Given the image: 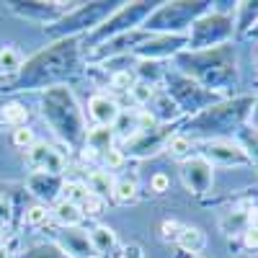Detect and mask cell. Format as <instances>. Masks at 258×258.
<instances>
[{
    "mask_svg": "<svg viewBox=\"0 0 258 258\" xmlns=\"http://www.w3.org/2000/svg\"><path fill=\"white\" fill-rule=\"evenodd\" d=\"M176 62L186 78L197 80L202 88L212 93H222L238 83V64H235V49L232 47H217L204 52H181L176 54Z\"/></svg>",
    "mask_w": 258,
    "mask_h": 258,
    "instance_id": "cell-1",
    "label": "cell"
},
{
    "mask_svg": "<svg viewBox=\"0 0 258 258\" xmlns=\"http://www.w3.org/2000/svg\"><path fill=\"white\" fill-rule=\"evenodd\" d=\"M44 119L54 126V132L73 150L85 145V121L75 103V96L68 88H49L44 96Z\"/></svg>",
    "mask_w": 258,
    "mask_h": 258,
    "instance_id": "cell-2",
    "label": "cell"
},
{
    "mask_svg": "<svg viewBox=\"0 0 258 258\" xmlns=\"http://www.w3.org/2000/svg\"><path fill=\"white\" fill-rule=\"evenodd\" d=\"M78 59V39H64L59 44H54L49 52H41L39 57H34L26 68H24V85H49L62 80L73 70V64Z\"/></svg>",
    "mask_w": 258,
    "mask_h": 258,
    "instance_id": "cell-3",
    "label": "cell"
},
{
    "mask_svg": "<svg viewBox=\"0 0 258 258\" xmlns=\"http://www.w3.org/2000/svg\"><path fill=\"white\" fill-rule=\"evenodd\" d=\"M255 109V98L245 96V98H232V101H220L209 106L207 111H202L199 116H194V121L188 124V129H202V132H212V135H227L240 129L243 121L248 119V114H253Z\"/></svg>",
    "mask_w": 258,
    "mask_h": 258,
    "instance_id": "cell-4",
    "label": "cell"
},
{
    "mask_svg": "<svg viewBox=\"0 0 258 258\" xmlns=\"http://www.w3.org/2000/svg\"><path fill=\"white\" fill-rule=\"evenodd\" d=\"M209 11V3H160L145 21L147 34H188L191 24Z\"/></svg>",
    "mask_w": 258,
    "mask_h": 258,
    "instance_id": "cell-5",
    "label": "cell"
},
{
    "mask_svg": "<svg viewBox=\"0 0 258 258\" xmlns=\"http://www.w3.org/2000/svg\"><path fill=\"white\" fill-rule=\"evenodd\" d=\"M235 31L232 18L225 13H204L191 24L188 29V52H204V49H217L225 47Z\"/></svg>",
    "mask_w": 258,
    "mask_h": 258,
    "instance_id": "cell-6",
    "label": "cell"
},
{
    "mask_svg": "<svg viewBox=\"0 0 258 258\" xmlns=\"http://www.w3.org/2000/svg\"><path fill=\"white\" fill-rule=\"evenodd\" d=\"M165 83H168V96L176 101V106L181 111L186 114H202L207 111L209 106L220 103V93H212L207 88H202V85L197 80L186 78L183 73H168L165 75Z\"/></svg>",
    "mask_w": 258,
    "mask_h": 258,
    "instance_id": "cell-7",
    "label": "cell"
},
{
    "mask_svg": "<svg viewBox=\"0 0 258 258\" xmlns=\"http://www.w3.org/2000/svg\"><path fill=\"white\" fill-rule=\"evenodd\" d=\"M155 6H158V3H126V6H121L116 13H111V16L96 29L93 41L114 39V36H121V34L135 31L140 24H145V21H147V16L155 11Z\"/></svg>",
    "mask_w": 258,
    "mask_h": 258,
    "instance_id": "cell-8",
    "label": "cell"
},
{
    "mask_svg": "<svg viewBox=\"0 0 258 258\" xmlns=\"http://www.w3.org/2000/svg\"><path fill=\"white\" fill-rule=\"evenodd\" d=\"M114 6H116V3H91V6H78L75 13L62 16V18L57 21V26H52L49 31L57 34V36H70V34L83 31V29H98L103 21L114 13Z\"/></svg>",
    "mask_w": 258,
    "mask_h": 258,
    "instance_id": "cell-9",
    "label": "cell"
},
{
    "mask_svg": "<svg viewBox=\"0 0 258 258\" xmlns=\"http://www.w3.org/2000/svg\"><path fill=\"white\" fill-rule=\"evenodd\" d=\"M188 49V36L186 34H155L145 39L142 44L135 49V54H140V59H163L170 54H181Z\"/></svg>",
    "mask_w": 258,
    "mask_h": 258,
    "instance_id": "cell-10",
    "label": "cell"
},
{
    "mask_svg": "<svg viewBox=\"0 0 258 258\" xmlns=\"http://www.w3.org/2000/svg\"><path fill=\"white\" fill-rule=\"evenodd\" d=\"M202 158H207L212 165L220 163V165H248L250 155L248 150L232 140H222V137H214L209 142H204V150L199 153Z\"/></svg>",
    "mask_w": 258,
    "mask_h": 258,
    "instance_id": "cell-11",
    "label": "cell"
},
{
    "mask_svg": "<svg viewBox=\"0 0 258 258\" xmlns=\"http://www.w3.org/2000/svg\"><path fill=\"white\" fill-rule=\"evenodd\" d=\"M181 178H183V186L191 191V194H207L214 183V165L202 158V155H194L188 160H183L181 165Z\"/></svg>",
    "mask_w": 258,
    "mask_h": 258,
    "instance_id": "cell-12",
    "label": "cell"
},
{
    "mask_svg": "<svg viewBox=\"0 0 258 258\" xmlns=\"http://www.w3.org/2000/svg\"><path fill=\"white\" fill-rule=\"evenodd\" d=\"M26 163L34 173H41V176H59L64 165H68L59 150H54L47 142H34L26 150Z\"/></svg>",
    "mask_w": 258,
    "mask_h": 258,
    "instance_id": "cell-13",
    "label": "cell"
},
{
    "mask_svg": "<svg viewBox=\"0 0 258 258\" xmlns=\"http://www.w3.org/2000/svg\"><path fill=\"white\" fill-rule=\"evenodd\" d=\"M173 137V132H168V126H153V129H140L137 135L126 140L129 155H153L158 147H165V142Z\"/></svg>",
    "mask_w": 258,
    "mask_h": 258,
    "instance_id": "cell-14",
    "label": "cell"
},
{
    "mask_svg": "<svg viewBox=\"0 0 258 258\" xmlns=\"http://www.w3.org/2000/svg\"><path fill=\"white\" fill-rule=\"evenodd\" d=\"M88 116L96 121V126H114L121 116V109L109 93H93L88 101Z\"/></svg>",
    "mask_w": 258,
    "mask_h": 258,
    "instance_id": "cell-15",
    "label": "cell"
},
{
    "mask_svg": "<svg viewBox=\"0 0 258 258\" xmlns=\"http://www.w3.org/2000/svg\"><path fill=\"white\" fill-rule=\"evenodd\" d=\"M59 243H62V250L68 255H75V258H91V255H96L93 245H91V235L85 230H80V227L64 230Z\"/></svg>",
    "mask_w": 258,
    "mask_h": 258,
    "instance_id": "cell-16",
    "label": "cell"
},
{
    "mask_svg": "<svg viewBox=\"0 0 258 258\" xmlns=\"http://www.w3.org/2000/svg\"><path fill=\"white\" fill-rule=\"evenodd\" d=\"M150 106V114L155 116V121H160V124H168V121H173L178 114H181V109L176 106V101L168 96V91H158L155 96H153V101L147 103Z\"/></svg>",
    "mask_w": 258,
    "mask_h": 258,
    "instance_id": "cell-17",
    "label": "cell"
},
{
    "mask_svg": "<svg viewBox=\"0 0 258 258\" xmlns=\"http://www.w3.org/2000/svg\"><path fill=\"white\" fill-rule=\"evenodd\" d=\"M178 248L181 253H188V255H199L207 245V238L199 227H191V225H183L181 227V235H178Z\"/></svg>",
    "mask_w": 258,
    "mask_h": 258,
    "instance_id": "cell-18",
    "label": "cell"
},
{
    "mask_svg": "<svg viewBox=\"0 0 258 258\" xmlns=\"http://www.w3.org/2000/svg\"><path fill=\"white\" fill-rule=\"evenodd\" d=\"M54 214V220L64 227V230H70V227H80V222L85 220V214L78 204H70V202H57V207L52 209Z\"/></svg>",
    "mask_w": 258,
    "mask_h": 258,
    "instance_id": "cell-19",
    "label": "cell"
},
{
    "mask_svg": "<svg viewBox=\"0 0 258 258\" xmlns=\"http://www.w3.org/2000/svg\"><path fill=\"white\" fill-rule=\"evenodd\" d=\"M91 245L96 255H109L116 248V232L106 225H98L91 230Z\"/></svg>",
    "mask_w": 258,
    "mask_h": 258,
    "instance_id": "cell-20",
    "label": "cell"
},
{
    "mask_svg": "<svg viewBox=\"0 0 258 258\" xmlns=\"http://www.w3.org/2000/svg\"><path fill=\"white\" fill-rule=\"evenodd\" d=\"M85 145L103 155L106 150L114 147V126H93V129H88V132H85Z\"/></svg>",
    "mask_w": 258,
    "mask_h": 258,
    "instance_id": "cell-21",
    "label": "cell"
},
{
    "mask_svg": "<svg viewBox=\"0 0 258 258\" xmlns=\"http://www.w3.org/2000/svg\"><path fill=\"white\" fill-rule=\"evenodd\" d=\"M114 183H116V178L109 173V170H91L88 181H85V186L91 188V194H96V197H101V199L114 194Z\"/></svg>",
    "mask_w": 258,
    "mask_h": 258,
    "instance_id": "cell-22",
    "label": "cell"
},
{
    "mask_svg": "<svg viewBox=\"0 0 258 258\" xmlns=\"http://www.w3.org/2000/svg\"><path fill=\"white\" fill-rule=\"evenodd\" d=\"M26 119H29V109L18 101H11L0 109V124H8V126H26Z\"/></svg>",
    "mask_w": 258,
    "mask_h": 258,
    "instance_id": "cell-23",
    "label": "cell"
},
{
    "mask_svg": "<svg viewBox=\"0 0 258 258\" xmlns=\"http://www.w3.org/2000/svg\"><path fill=\"white\" fill-rule=\"evenodd\" d=\"M29 186L34 188V194H39L41 199H52L57 191H62L59 176H41V173H34V178L29 181Z\"/></svg>",
    "mask_w": 258,
    "mask_h": 258,
    "instance_id": "cell-24",
    "label": "cell"
},
{
    "mask_svg": "<svg viewBox=\"0 0 258 258\" xmlns=\"http://www.w3.org/2000/svg\"><path fill=\"white\" fill-rule=\"evenodd\" d=\"M111 197L116 199V204L135 202V199H137V178H135V176H121V178H116Z\"/></svg>",
    "mask_w": 258,
    "mask_h": 258,
    "instance_id": "cell-25",
    "label": "cell"
},
{
    "mask_svg": "<svg viewBox=\"0 0 258 258\" xmlns=\"http://www.w3.org/2000/svg\"><path fill=\"white\" fill-rule=\"evenodd\" d=\"M21 70H24V57H21V52L11 44L0 47V73L11 75V73H21Z\"/></svg>",
    "mask_w": 258,
    "mask_h": 258,
    "instance_id": "cell-26",
    "label": "cell"
},
{
    "mask_svg": "<svg viewBox=\"0 0 258 258\" xmlns=\"http://www.w3.org/2000/svg\"><path fill=\"white\" fill-rule=\"evenodd\" d=\"M88 197H91V188L83 181H62V202H70V204L80 207Z\"/></svg>",
    "mask_w": 258,
    "mask_h": 258,
    "instance_id": "cell-27",
    "label": "cell"
},
{
    "mask_svg": "<svg viewBox=\"0 0 258 258\" xmlns=\"http://www.w3.org/2000/svg\"><path fill=\"white\" fill-rule=\"evenodd\" d=\"M191 147H194V142H191L188 135H173V137L165 142L168 155H170V158H178V160H188Z\"/></svg>",
    "mask_w": 258,
    "mask_h": 258,
    "instance_id": "cell-28",
    "label": "cell"
},
{
    "mask_svg": "<svg viewBox=\"0 0 258 258\" xmlns=\"http://www.w3.org/2000/svg\"><path fill=\"white\" fill-rule=\"evenodd\" d=\"M137 73L142 75V83H150V85H155V80H158V78H165V73L160 70V64H158V62H153V59H140Z\"/></svg>",
    "mask_w": 258,
    "mask_h": 258,
    "instance_id": "cell-29",
    "label": "cell"
},
{
    "mask_svg": "<svg viewBox=\"0 0 258 258\" xmlns=\"http://www.w3.org/2000/svg\"><path fill=\"white\" fill-rule=\"evenodd\" d=\"M155 93H158V91H155V85L142 83V80H137V83H135V88L129 91V96H132V101H135L137 106H147L150 101H153Z\"/></svg>",
    "mask_w": 258,
    "mask_h": 258,
    "instance_id": "cell-30",
    "label": "cell"
},
{
    "mask_svg": "<svg viewBox=\"0 0 258 258\" xmlns=\"http://www.w3.org/2000/svg\"><path fill=\"white\" fill-rule=\"evenodd\" d=\"M49 217H52V212H49L47 207H41V204H34V207H29V212H26V222H29L31 227L47 225Z\"/></svg>",
    "mask_w": 258,
    "mask_h": 258,
    "instance_id": "cell-31",
    "label": "cell"
},
{
    "mask_svg": "<svg viewBox=\"0 0 258 258\" xmlns=\"http://www.w3.org/2000/svg\"><path fill=\"white\" fill-rule=\"evenodd\" d=\"M80 209H83L85 217H98V214H103V209H106V199H101V197H96V194H91V197L80 204Z\"/></svg>",
    "mask_w": 258,
    "mask_h": 258,
    "instance_id": "cell-32",
    "label": "cell"
},
{
    "mask_svg": "<svg viewBox=\"0 0 258 258\" xmlns=\"http://www.w3.org/2000/svg\"><path fill=\"white\" fill-rule=\"evenodd\" d=\"M135 83L137 80H135V75L129 70H119V73L111 75V88H116V91H132Z\"/></svg>",
    "mask_w": 258,
    "mask_h": 258,
    "instance_id": "cell-33",
    "label": "cell"
},
{
    "mask_svg": "<svg viewBox=\"0 0 258 258\" xmlns=\"http://www.w3.org/2000/svg\"><path fill=\"white\" fill-rule=\"evenodd\" d=\"M34 142H36V137H34V129H29V126H18V129H13V145H16V147H24V150H29Z\"/></svg>",
    "mask_w": 258,
    "mask_h": 258,
    "instance_id": "cell-34",
    "label": "cell"
},
{
    "mask_svg": "<svg viewBox=\"0 0 258 258\" xmlns=\"http://www.w3.org/2000/svg\"><path fill=\"white\" fill-rule=\"evenodd\" d=\"M103 158V163H106V170H109V173H111V170H116V168H121L124 165V150H119V147H111V150H106V153L101 155Z\"/></svg>",
    "mask_w": 258,
    "mask_h": 258,
    "instance_id": "cell-35",
    "label": "cell"
},
{
    "mask_svg": "<svg viewBox=\"0 0 258 258\" xmlns=\"http://www.w3.org/2000/svg\"><path fill=\"white\" fill-rule=\"evenodd\" d=\"M150 191H153V194H168L170 191V176L163 173V170L153 173V176H150Z\"/></svg>",
    "mask_w": 258,
    "mask_h": 258,
    "instance_id": "cell-36",
    "label": "cell"
},
{
    "mask_svg": "<svg viewBox=\"0 0 258 258\" xmlns=\"http://www.w3.org/2000/svg\"><path fill=\"white\" fill-rule=\"evenodd\" d=\"M29 258H70L64 250H59V248H47V245H39V248H34L31 253H29Z\"/></svg>",
    "mask_w": 258,
    "mask_h": 258,
    "instance_id": "cell-37",
    "label": "cell"
},
{
    "mask_svg": "<svg viewBox=\"0 0 258 258\" xmlns=\"http://www.w3.org/2000/svg\"><path fill=\"white\" fill-rule=\"evenodd\" d=\"M181 227L183 225H178L176 220H165L163 222V240H178V235H181Z\"/></svg>",
    "mask_w": 258,
    "mask_h": 258,
    "instance_id": "cell-38",
    "label": "cell"
},
{
    "mask_svg": "<svg viewBox=\"0 0 258 258\" xmlns=\"http://www.w3.org/2000/svg\"><path fill=\"white\" fill-rule=\"evenodd\" d=\"M98 158H101V153H96L93 147H88V145L80 147V160H83V163H96Z\"/></svg>",
    "mask_w": 258,
    "mask_h": 258,
    "instance_id": "cell-39",
    "label": "cell"
},
{
    "mask_svg": "<svg viewBox=\"0 0 258 258\" xmlns=\"http://www.w3.org/2000/svg\"><path fill=\"white\" fill-rule=\"evenodd\" d=\"M243 240H245L248 248H258V227H248L243 232Z\"/></svg>",
    "mask_w": 258,
    "mask_h": 258,
    "instance_id": "cell-40",
    "label": "cell"
},
{
    "mask_svg": "<svg viewBox=\"0 0 258 258\" xmlns=\"http://www.w3.org/2000/svg\"><path fill=\"white\" fill-rule=\"evenodd\" d=\"M121 258H145L140 245H124L121 248Z\"/></svg>",
    "mask_w": 258,
    "mask_h": 258,
    "instance_id": "cell-41",
    "label": "cell"
},
{
    "mask_svg": "<svg viewBox=\"0 0 258 258\" xmlns=\"http://www.w3.org/2000/svg\"><path fill=\"white\" fill-rule=\"evenodd\" d=\"M6 220H8V204H6V199H0V225Z\"/></svg>",
    "mask_w": 258,
    "mask_h": 258,
    "instance_id": "cell-42",
    "label": "cell"
},
{
    "mask_svg": "<svg viewBox=\"0 0 258 258\" xmlns=\"http://www.w3.org/2000/svg\"><path fill=\"white\" fill-rule=\"evenodd\" d=\"M0 258H11V253H8V250H6L3 245H0Z\"/></svg>",
    "mask_w": 258,
    "mask_h": 258,
    "instance_id": "cell-43",
    "label": "cell"
},
{
    "mask_svg": "<svg viewBox=\"0 0 258 258\" xmlns=\"http://www.w3.org/2000/svg\"><path fill=\"white\" fill-rule=\"evenodd\" d=\"M3 240H6V230H3V225H0V245H3Z\"/></svg>",
    "mask_w": 258,
    "mask_h": 258,
    "instance_id": "cell-44",
    "label": "cell"
},
{
    "mask_svg": "<svg viewBox=\"0 0 258 258\" xmlns=\"http://www.w3.org/2000/svg\"><path fill=\"white\" fill-rule=\"evenodd\" d=\"M176 258H197V255H188V253H178Z\"/></svg>",
    "mask_w": 258,
    "mask_h": 258,
    "instance_id": "cell-45",
    "label": "cell"
}]
</instances>
